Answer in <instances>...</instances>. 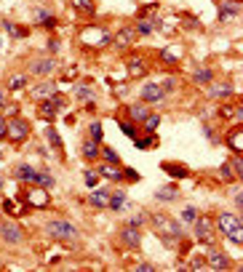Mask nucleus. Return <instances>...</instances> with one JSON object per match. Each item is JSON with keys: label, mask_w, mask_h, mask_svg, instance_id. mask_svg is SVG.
<instances>
[{"label": "nucleus", "mask_w": 243, "mask_h": 272, "mask_svg": "<svg viewBox=\"0 0 243 272\" xmlns=\"http://www.w3.org/2000/svg\"><path fill=\"white\" fill-rule=\"evenodd\" d=\"M150 222H153L155 232H158V235H161L168 245H174L176 240H182V235H185L179 219H171V216H166V214H153V216H150Z\"/></svg>", "instance_id": "1"}, {"label": "nucleus", "mask_w": 243, "mask_h": 272, "mask_svg": "<svg viewBox=\"0 0 243 272\" xmlns=\"http://www.w3.org/2000/svg\"><path fill=\"white\" fill-rule=\"evenodd\" d=\"M64 104H67V99L59 96V94H54V96H48V99H43V102H40V107H38V115H40L45 123H54L56 115L64 110Z\"/></svg>", "instance_id": "2"}, {"label": "nucleus", "mask_w": 243, "mask_h": 272, "mask_svg": "<svg viewBox=\"0 0 243 272\" xmlns=\"http://www.w3.org/2000/svg\"><path fill=\"white\" fill-rule=\"evenodd\" d=\"M81 43H86L88 48H104V45L113 43V35L102 27H86L81 32Z\"/></svg>", "instance_id": "3"}, {"label": "nucleus", "mask_w": 243, "mask_h": 272, "mask_svg": "<svg viewBox=\"0 0 243 272\" xmlns=\"http://www.w3.org/2000/svg\"><path fill=\"white\" fill-rule=\"evenodd\" d=\"M5 136L11 139V142H24V139L30 136V120H24V117H8L5 120Z\"/></svg>", "instance_id": "4"}, {"label": "nucleus", "mask_w": 243, "mask_h": 272, "mask_svg": "<svg viewBox=\"0 0 243 272\" xmlns=\"http://www.w3.org/2000/svg\"><path fill=\"white\" fill-rule=\"evenodd\" d=\"M45 232H48L51 237H56V240H72V237L78 235V230L72 227L70 222H64V219H54V222L45 224Z\"/></svg>", "instance_id": "5"}, {"label": "nucleus", "mask_w": 243, "mask_h": 272, "mask_svg": "<svg viewBox=\"0 0 243 272\" xmlns=\"http://www.w3.org/2000/svg\"><path fill=\"white\" fill-rule=\"evenodd\" d=\"M0 237H3L5 243L16 245V243L24 240V230L19 227L16 222H8V219H3V222H0Z\"/></svg>", "instance_id": "6"}, {"label": "nucleus", "mask_w": 243, "mask_h": 272, "mask_svg": "<svg viewBox=\"0 0 243 272\" xmlns=\"http://www.w3.org/2000/svg\"><path fill=\"white\" fill-rule=\"evenodd\" d=\"M24 203H30V208H45L48 205V192L43 187H38V184H32V187L22 195Z\"/></svg>", "instance_id": "7"}, {"label": "nucleus", "mask_w": 243, "mask_h": 272, "mask_svg": "<svg viewBox=\"0 0 243 272\" xmlns=\"http://www.w3.org/2000/svg\"><path fill=\"white\" fill-rule=\"evenodd\" d=\"M195 237L198 240H203V243H214V222L208 216H195Z\"/></svg>", "instance_id": "8"}, {"label": "nucleus", "mask_w": 243, "mask_h": 272, "mask_svg": "<svg viewBox=\"0 0 243 272\" xmlns=\"http://www.w3.org/2000/svg\"><path fill=\"white\" fill-rule=\"evenodd\" d=\"M118 240H121L126 248H139L142 245V232H139V227H131V224H126L121 232H118Z\"/></svg>", "instance_id": "9"}, {"label": "nucleus", "mask_w": 243, "mask_h": 272, "mask_svg": "<svg viewBox=\"0 0 243 272\" xmlns=\"http://www.w3.org/2000/svg\"><path fill=\"white\" fill-rule=\"evenodd\" d=\"M161 62L163 64H179V59L185 56V48H182V43H168L166 48H161Z\"/></svg>", "instance_id": "10"}, {"label": "nucleus", "mask_w": 243, "mask_h": 272, "mask_svg": "<svg viewBox=\"0 0 243 272\" xmlns=\"http://www.w3.org/2000/svg\"><path fill=\"white\" fill-rule=\"evenodd\" d=\"M163 96H166V91H163L161 83H147V85H142V102H144V104H158Z\"/></svg>", "instance_id": "11"}, {"label": "nucleus", "mask_w": 243, "mask_h": 272, "mask_svg": "<svg viewBox=\"0 0 243 272\" xmlns=\"http://www.w3.org/2000/svg\"><path fill=\"white\" fill-rule=\"evenodd\" d=\"M225 142H227V147L233 150V155H241V150H243V125H233V128L227 131Z\"/></svg>", "instance_id": "12"}, {"label": "nucleus", "mask_w": 243, "mask_h": 272, "mask_svg": "<svg viewBox=\"0 0 243 272\" xmlns=\"http://www.w3.org/2000/svg\"><path fill=\"white\" fill-rule=\"evenodd\" d=\"M56 70V59L54 56H43V59H35L30 64V72L32 75H51Z\"/></svg>", "instance_id": "13"}, {"label": "nucleus", "mask_w": 243, "mask_h": 272, "mask_svg": "<svg viewBox=\"0 0 243 272\" xmlns=\"http://www.w3.org/2000/svg\"><path fill=\"white\" fill-rule=\"evenodd\" d=\"M235 227H241L238 214H219V216H216V230H219L222 235H230Z\"/></svg>", "instance_id": "14"}, {"label": "nucleus", "mask_w": 243, "mask_h": 272, "mask_svg": "<svg viewBox=\"0 0 243 272\" xmlns=\"http://www.w3.org/2000/svg\"><path fill=\"white\" fill-rule=\"evenodd\" d=\"M136 40V30L134 27H121V30H118L115 32V38H113V43H115V48H128V45L131 43H134Z\"/></svg>", "instance_id": "15"}, {"label": "nucleus", "mask_w": 243, "mask_h": 272, "mask_svg": "<svg viewBox=\"0 0 243 272\" xmlns=\"http://www.w3.org/2000/svg\"><path fill=\"white\" fill-rule=\"evenodd\" d=\"M230 256L225 254V251H211V254L206 256V267L208 270H227L230 267Z\"/></svg>", "instance_id": "16"}, {"label": "nucleus", "mask_w": 243, "mask_h": 272, "mask_svg": "<svg viewBox=\"0 0 243 272\" xmlns=\"http://www.w3.org/2000/svg\"><path fill=\"white\" fill-rule=\"evenodd\" d=\"M56 94V83L54 80H43V83H38L35 88H30V96L32 99H48V96H54Z\"/></svg>", "instance_id": "17"}, {"label": "nucleus", "mask_w": 243, "mask_h": 272, "mask_svg": "<svg viewBox=\"0 0 243 272\" xmlns=\"http://www.w3.org/2000/svg\"><path fill=\"white\" fill-rule=\"evenodd\" d=\"M147 64H144V59L142 56H131L128 62H126V72H128V78H144L147 75Z\"/></svg>", "instance_id": "18"}, {"label": "nucleus", "mask_w": 243, "mask_h": 272, "mask_svg": "<svg viewBox=\"0 0 243 272\" xmlns=\"http://www.w3.org/2000/svg\"><path fill=\"white\" fill-rule=\"evenodd\" d=\"M96 174L104 176V179H110V182H121V179H123V171L118 168V163H107V160H104L102 165H96Z\"/></svg>", "instance_id": "19"}, {"label": "nucleus", "mask_w": 243, "mask_h": 272, "mask_svg": "<svg viewBox=\"0 0 243 272\" xmlns=\"http://www.w3.org/2000/svg\"><path fill=\"white\" fill-rule=\"evenodd\" d=\"M16 179V182H27V184H35V176H38V168H32V165L27 163H22V165H16L14 168V174H11Z\"/></svg>", "instance_id": "20"}, {"label": "nucleus", "mask_w": 243, "mask_h": 272, "mask_svg": "<svg viewBox=\"0 0 243 272\" xmlns=\"http://www.w3.org/2000/svg\"><path fill=\"white\" fill-rule=\"evenodd\" d=\"M238 14H241L238 0H222V5H219V19L222 22H230V19H235Z\"/></svg>", "instance_id": "21"}, {"label": "nucleus", "mask_w": 243, "mask_h": 272, "mask_svg": "<svg viewBox=\"0 0 243 272\" xmlns=\"http://www.w3.org/2000/svg\"><path fill=\"white\" fill-rule=\"evenodd\" d=\"M88 203L94 205V208H107V205H110V190L94 187V190H91V195H88Z\"/></svg>", "instance_id": "22"}, {"label": "nucleus", "mask_w": 243, "mask_h": 272, "mask_svg": "<svg viewBox=\"0 0 243 272\" xmlns=\"http://www.w3.org/2000/svg\"><path fill=\"white\" fill-rule=\"evenodd\" d=\"M147 115H150V110H147V104H144V102L128 104V120H131V123H142Z\"/></svg>", "instance_id": "23"}, {"label": "nucleus", "mask_w": 243, "mask_h": 272, "mask_svg": "<svg viewBox=\"0 0 243 272\" xmlns=\"http://www.w3.org/2000/svg\"><path fill=\"white\" fill-rule=\"evenodd\" d=\"M176 197H179V190H176L174 184H166V187H158V192H155V200H161V203H174Z\"/></svg>", "instance_id": "24"}, {"label": "nucleus", "mask_w": 243, "mask_h": 272, "mask_svg": "<svg viewBox=\"0 0 243 272\" xmlns=\"http://www.w3.org/2000/svg\"><path fill=\"white\" fill-rule=\"evenodd\" d=\"M81 152H83V157H86L88 163H94L96 157H99V142H94V139H86V142L81 144Z\"/></svg>", "instance_id": "25"}, {"label": "nucleus", "mask_w": 243, "mask_h": 272, "mask_svg": "<svg viewBox=\"0 0 243 272\" xmlns=\"http://www.w3.org/2000/svg\"><path fill=\"white\" fill-rule=\"evenodd\" d=\"M35 19L43 24L45 30H54L56 27V16L51 14V11H45V8H35Z\"/></svg>", "instance_id": "26"}, {"label": "nucleus", "mask_w": 243, "mask_h": 272, "mask_svg": "<svg viewBox=\"0 0 243 272\" xmlns=\"http://www.w3.org/2000/svg\"><path fill=\"white\" fill-rule=\"evenodd\" d=\"M5 85H8V91H22L24 85H27V75H24V72H14V75H8Z\"/></svg>", "instance_id": "27"}, {"label": "nucleus", "mask_w": 243, "mask_h": 272, "mask_svg": "<svg viewBox=\"0 0 243 272\" xmlns=\"http://www.w3.org/2000/svg\"><path fill=\"white\" fill-rule=\"evenodd\" d=\"M163 171H168L174 179H185V176L190 174L185 165H182V163H174V160H166V163H163Z\"/></svg>", "instance_id": "28"}, {"label": "nucleus", "mask_w": 243, "mask_h": 272, "mask_svg": "<svg viewBox=\"0 0 243 272\" xmlns=\"http://www.w3.org/2000/svg\"><path fill=\"white\" fill-rule=\"evenodd\" d=\"M123 205H126V190H115V192H110V205H107V208L121 211Z\"/></svg>", "instance_id": "29"}, {"label": "nucleus", "mask_w": 243, "mask_h": 272, "mask_svg": "<svg viewBox=\"0 0 243 272\" xmlns=\"http://www.w3.org/2000/svg\"><path fill=\"white\" fill-rule=\"evenodd\" d=\"M158 125H161V115H153V112H150V115L142 120V131H144V134H153L155 136Z\"/></svg>", "instance_id": "30"}, {"label": "nucleus", "mask_w": 243, "mask_h": 272, "mask_svg": "<svg viewBox=\"0 0 243 272\" xmlns=\"http://www.w3.org/2000/svg\"><path fill=\"white\" fill-rule=\"evenodd\" d=\"M72 94L78 99H83V102H91V99H94V88L86 83H78V85H72Z\"/></svg>", "instance_id": "31"}, {"label": "nucleus", "mask_w": 243, "mask_h": 272, "mask_svg": "<svg viewBox=\"0 0 243 272\" xmlns=\"http://www.w3.org/2000/svg\"><path fill=\"white\" fill-rule=\"evenodd\" d=\"M211 78H214V72L208 70V67H201V70H195V72H193V83H195V85H206V83H211Z\"/></svg>", "instance_id": "32"}, {"label": "nucleus", "mask_w": 243, "mask_h": 272, "mask_svg": "<svg viewBox=\"0 0 243 272\" xmlns=\"http://www.w3.org/2000/svg\"><path fill=\"white\" fill-rule=\"evenodd\" d=\"M208 94H211L214 99H227V96H233V85H230V83L211 85V88H208Z\"/></svg>", "instance_id": "33"}, {"label": "nucleus", "mask_w": 243, "mask_h": 272, "mask_svg": "<svg viewBox=\"0 0 243 272\" xmlns=\"http://www.w3.org/2000/svg\"><path fill=\"white\" fill-rule=\"evenodd\" d=\"M70 3H72V8L83 11V14H96V5H94V0H70Z\"/></svg>", "instance_id": "34"}, {"label": "nucleus", "mask_w": 243, "mask_h": 272, "mask_svg": "<svg viewBox=\"0 0 243 272\" xmlns=\"http://www.w3.org/2000/svg\"><path fill=\"white\" fill-rule=\"evenodd\" d=\"M45 139H48V144H51L54 150H62V147H64V144H62V136L56 134L54 125H51V128H45Z\"/></svg>", "instance_id": "35"}, {"label": "nucleus", "mask_w": 243, "mask_h": 272, "mask_svg": "<svg viewBox=\"0 0 243 272\" xmlns=\"http://www.w3.org/2000/svg\"><path fill=\"white\" fill-rule=\"evenodd\" d=\"M35 184H38V187H43V190H51V187H54V176H51V174H45V171H38Z\"/></svg>", "instance_id": "36"}, {"label": "nucleus", "mask_w": 243, "mask_h": 272, "mask_svg": "<svg viewBox=\"0 0 243 272\" xmlns=\"http://www.w3.org/2000/svg\"><path fill=\"white\" fill-rule=\"evenodd\" d=\"M121 131H123L128 139H136V136H139V128H136L131 120H121Z\"/></svg>", "instance_id": "37"}, {"label": "nucleus", "mask_w": 243, "mask_h": 272, "mask_svg": "<svg viewBox=\"0 0 243 272\" xmlns=\"http://www.w3.org/2000/svg\"><path fill=\"white\" fill-rule=\"evenodd\" d=\"M88 128H91V136H88V139H94V142H99V144H102V136H104L102 123H99V120H94V123L88 125Z\"/></svg>", "instance_id": "38"}, {"label": "nucleus", "mask_w": 243, "mask_h": 272, "mask_svg": "<svg viewBox=\"0 0 243 272\" xmlns=\"http://www.w3.org/2000/svg\"><path fill=\"white\" fill-rule=\"evenodd\" d=\"M99 155L104 157L107 163H121V157H118V152L115 150H110V147H99Z\"/></svg>", "instance_id": "39"}, {"label": "nucleus", "mask_w": 243, "mask_h": 272, "mask_svg": "<svg viewBox=\"0 0 243 272\" xmlns=\"http://www.w3.org/2000/svg\"><path fill=\"white\" fill-rule=\"evenodd\" d=\"M3 30L8 32V35H14V38H24V30H19L14 22H8V19H5V22H3Z\"/></svg>", "instance_id": "40"}, {"label": "nucleus", "mask_w": 243, "mask_h": 272, "mask_svg": "<svg viewBox=\"0 0 243 272\" xmlns=\"http://www.w3.org/2000/svg\"><path fill=\"white\" fill-rule=\"evenodd\" d=\"M83 182H86V187L94 190L96 182H99V174H96V171H83Z\"/></svg>", "instance_id": "41"}, {"label": "nucleus", "mask_w": 243, "mask_h": 272, "mask_svg": "<svg viewBox=\"0 0 243 272\" xmlns=\"http://www.w3.org/2000/svg\"><path fill=\"white\" fill-rule=\"evenodd\" d=\"M144 222H147V214H144V211H136V214L131 216V219H128L126 224H131V227H142Z\"/></svg>", "instance_id": "42"}, {"label": "nucleus", "mask_w": 243, "mask_h": 272, "mask_svg": "<svg viewBox=\"0 0 243 272\" xmlns=\"http://www.w3.org/2000/svg\"><path fill=\"white\" fill-rule=\"evenodd\" d=\"M219 176H222V182H233V179H235L233 168H230V163H222V165H219Z\"/></svg>", "instance_id": "43"}, {"label": "nucleus", "mask_w": 243, "mask_h": 272, "mask_svg": "<svg viewBox=\"0 0 243 272\" xmlns=\"http://www.w3.org/2000/svg\"><path fill=\"white\" fill-rule=\"evenodd\" d=\"M230 168H233L235 179H243V163H241V155H235V157H233V163H230Z\"/></svg>", "instance_id": "44"}, {"label": "nucleus", "mask_w": 243, "mask_h": 272, "mask_svg": "<svg viewBox=\"0 0 243 272\" xmlns=\"http://www.w3.org/2000/svg\"><path fill=\"white\" fill-rule=\"evenodd\" d=\"M230 243H235V245H241L243 243V227H235L233 232H230V235H225Z\"/></svg>", "instance_id": "45"}, {"label": "nucleus", "mask_w": 243, "mask_h": 272, "mask_svg": "<svg viewBox=\"0 0 243 272\" xmlns=\"http://www.w3.org/2000/svg\"><path fill=\"white\" fill-rule=\"evenodd\" d=\"M134 142H136V150H147L150 144H153V134H147V136H136Z\"/></svg>", "instance_id": "46"}, {"label": "nucleus", "mask_w": 243, "mask_h": 272, "mask_svg": "<svg viewBox=\"0 0 243 272\" xmlns=\"http://www.w3.org/2000/svg\"><path fill=\"white\" fill-rule=\"evenodd\" d=\"M3 208L8 211L11 216H22V208H19V203H14V200H5V203H3Z\"/></svg>", "instance_id": "47"}, {"label": "nucleus", "mask_w": 243, "mask_h": 272, "mask_svg": "<svg viewBox=\"0 0 243 272\" xmlns=\"http://www.w3.org/2000/svg\"><path fill=\"white\" fill-rule=\"evenodd\" d=\"M134 270L136 272H158V267H155V264H150V262H136Z\"/></svg>", "instance_id": "48"}, {"label": "nucleus", "mask_w": 243, "mask_h": 272, "mask_svg": "<svg viewBox=\"0 0 243 272\" xmlns=\"http://www.w3.org/2000/svg\"><path fill=\"white\" fill-rule=\"evenodd\" d=\"M195 216H198V211H195L193 205H187V208L182 211V222H195Z\"/></svg>", "instance_id": "49"}, {"label": "nucleus", "mask_w": 243, "mask_h": 272, "mask_svg": "<svg viewBox=\"0 0 243 272\" xmlns=\"http://www.w3.org/2000/svg\"><path fill=\"white\" fill-rule=\"evenodd\" d=\"M203 267H206V256H195L193 262H190V270H195V272L203 270Z\"/></svg>", "instance_id": "50"}, {"label": "nucleus", "mask_w": 243, "mask_h": 272, "mask_svg": "<svg viewBox=\"0 0 243 272\" xmlns=\"http://www.w3.org/2000/svg\"><path fill=\"white\" fill-rule=\"evenodd\" d=\"M123 171V179H128V182H139V174H136L134 168H121Z\"/></svg>", "instance_id": "51"}, {"label": "nucleus", "mask_w": 243, "mask_h": 272, "mask_svg": "<svg viewBox=\"0 0 243 272\" xmlns=\"http://www.w3.org/2000/svg\"><path fill=\"white\" fill-rule=\"evenodd\" d=\"M45 51H48V56H54L56 51H59V40H54V38H51V40L45 43Z\"/></svg>", "instance_id": "52"}, {"label": "nucleus", "mask_w": 243, "mask_h": 272, "mask_svg": "<svg viewBox=\"0 0 243 272\" xmlns=\"http://www.w3.org/2000/svg\"><path fill=\"white\" fill-rule=\"evenodd\" d=\"M3 112H8V117H14V115H19V107H16V104H5V107H3Z\"/></svg>", "instance_id": "53"}, {"label": "nucleus", "mask_w": 243, "mask_h": 272, "mask_svg": "<svg viewBox=\"0 0 243 272\" xmlns=\"http://www.w3.org/2000/svg\"><path fill=\"white\" fill-rule=\"evenodd\" d=\"M219 115H222V117H233V115H235V107H230V104H225V107L219 110Z\"/></svg>", "instance_id": "54"}, {"label": "nucleus", "mask_w": 243, "mask_h": 272, "mask_svg": "<svg viewBox=\"0 0 243 272\" xmlns=\"http://www.w3.org/2000/svg\"><path fill=\"white\" fill-rule=\"evenodd\" d=\"M174 88H176V80H174V78H168V80L163 83V91H174Z\"/></svg>", "instance_id": "55"}, {"label": "nucleus", "mask_w": 243, "mask_h": 272, "mask_svg": "<svg viewBox=\"0 0 243 272\" xmlns=\"http://www.w3.org/2000/svg\"><path fill=\"white\" fill-rule=\"evenodd\" d=\"M185 19H187V22H185L187 27H198V19H195V16H190V14H187Z\"/></svg>", "instance_id": "56"}, {"label": "nucleus", "mask_w": 243, "mask_h": 272, "mask_svg": "<svg viewBox=\"0 0 243 272\" xmlns=\"http://www.w3.org/2000/svg\"><path fill=\"white\" fill-rule=\"evenodd\" d=\"M5 104H8V96H5V91H3V88H0V110H3V107H5Z\"/></svg>", "instance_id": "57"}, {"label": "nucleus", "mask_w": 243, "mask_h": 272, "mask_svg": "<svg viewBox=\"0 0 243 272\" xmlns=\"http://www.w3.org/2000/svg\"><path fill=\"white\" fill-rule=\"evenodd\" d=\"M0 139H5V117L0 115Z\"/></svg>", "instance_id": "58"}, {"label": "nucleus", "mask_w": 243, "mask_h": 272, "mask_svg": "<svg viewBox=\"0 0 243 272\" xmlns=\"http://www.w3.org/2000/svg\"><path fill=\"white\" fill-rule=\"evenodd\" d=\"M206 136L211 139V142H216V134H214V128H211V125H206Z\"/></svg>", "instance_id": "59"}, {"label": "nucleus", "mask_w": 243, "mask_h": 272, "mask_svg": "<svg viewBox=\"0 0 243 272\" xmlns=\"http://www.w3.org/2000/svg\"><path fill=\"white\" fill-rule=\"evenodd\" d=\"M0 190H3V179H0Z\"/></svg>", "instance_id": "60"}, {"label": "nucleus", "mask_w": 243, "mask_h": 272, "mask_svg": "<svg viewBox=\"0 0 243 272\" xmlns=\"http://www.w3.org/2000/svg\"><path fill=\"white\" fill-rule=\"evenodd\" d=\"M0 270H3V262H0Z\"/></svg>", "instance_id": "61"}, {"label": "nucleus", "mask_w": 243, "mask_h": 272, "mask_svg": "<svg viewBox=\"0 0 243 272\" xmlns=\"http://www.w3.org/2000/svg\"><path fill=\"white\" fill-rule=\"evenodd\" d=\"M0 157H3V155H0Z\"/></svg>", "instance_id": "62"}]
</instances>
